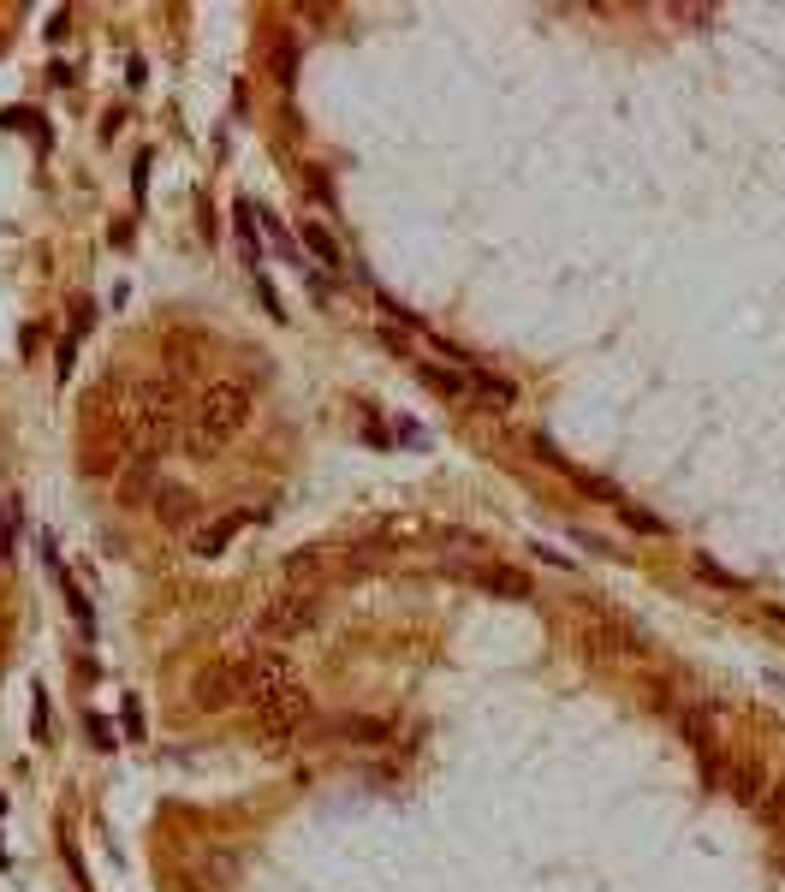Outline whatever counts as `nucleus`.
Returning a JSON list of instances; mask_svg holds the SVG:
<instances>
[{
    "instance_id": "8",
    "label": "nucleus",
    "mask_w": 785,
    "mask_h": 892,
    "mask_svg": "<svg viewBox=\"0 0 785 892\" xmlns=\"http://www.w3.org/2000/svg\"><path fill=\"white\" fill-rule=\"evenodd\" d=\"M155 482H161V476H155V458H149V452H137V458L125 464V476H119V500H125V506L155 500Z\"/></svg>"
},
{
    "instance_id": "12",
    "label": "nucleus",
    "mask_w": 785,
    "mask_h": 892,
    "mask_svg": "<svg viewBox=\"0 0 785 892\" xmlns=\"http://www.w3.org/2000/svg\"><path fill=\"white\" fill-rule=\"evenodd\" d=\"M298 238H304V244H310V250H316V256L328 262V268H339V244H334V232H328V226L304 221V226H298Z\"/></svg>"
},
{
    "instance_id": "5",
    "label": "nucleus",
    "mask_w": 785,
    "mask_h": 892,
    "mask_svg": "<svg viewBox=\"0 0 785 892\" xmlns=\"http://www.w3.org/2000/svg\"><path fill=\"white\" fill-rule=\"evenodd\" d=\"M191 702L203 708V714H226V708H238V702H250L244 696V678H238V661L226 655L215 667H203L191 678Z\"/></svg>"
},
{
    "instance_id": "6",
    "label": "nucleus",
    "mask_w": 785,
    "mask_h": 892,
    "mask_svg": "<svg viewBox=\"0 0 785 892\" xmlns=\"http://www.w3.org/2000/svg\"><path fill=\"white\" fill-rule=\"evenodd\" d=\"M244 524H250V512H244V506H232V512H221L215 524H203V530L191 536V554H197V559H221L226 548H232V536H238Z\"/></svg>"
},
{
    "instance_id": "13",
    "label": "nucleus",
    "mask_w": 785,
    "mask_h": 892,
    "mask_svg": "<svg viewBox=\"0 0 785 892\" xmlns=\"http://www.w3.org/2000/svg\"><path fill=\"white\" fill-rule=\"evenodd\" d=\"M423 381H429L435 393H447V399L464 393V375H458V369H441V363H423Z\"/></svg>"
},
{
    "instance_id": "11",
    "label": "nucleus",
    "mask_w": 785,
    "mask_h": 892,
    "mask_svg": "<svg viewBox=\"0 0 785 892\" xmlns=\"http://www.w3.org/2000/svg\"><path fill=\"white\" fill-rule=\"evenodd\" d=\"M334 732L339 738H357V744H387V738H393V726H387V720H369V714H345Z\"/></svg>"
},
{
    "instance_id": "4",
    "label": "nucleus",
    "mask_w": 785,
    "mask_h": 892,
    "mask_svg": "<svg viewBox=\"0 0 785 892\" xmlns=\"http://www.w3.org/2000/svg\"><path fill=\"white\" fill-rule=\"evenodd\" d=\"M316 619H322V595L316 589H286V595H274L262 607V637L286 643V637H304Z\"/></svg>"
},
{
    "instance_id": "7",
    "label": "nucleus",
    "mask_w": 785,
    "mask_h": 892,
    "mask_svg": "<svg viewBox=\"0 0 785 892\" xmlns=\"http://www.w3.org/2000/svg\"><path fill=\"white\" fill-rule=\"evenodd\" d=\"M149 506H155V518H161V524H173V530L197 518V494H191V488H179V482H155V500H149Z\"/></svg>"
},
{
    "instance_id": "10",
    "label": "nucleus",
    "mask_w": 785,
    "mask_h": 892,
    "mask_svg": "<svg viewBox=\"0 0 785 892\" xmlns=\"http://www.w3.org/2000/svg\"><path fill=\"white\" fill-rule=\"evenodd\" d=\"M268 66H274V84H280V90H292V84H298V36H274Z\"/></svg>"
},
{
    "instance_id": "3",
    "label": "nucleus",
    "mask_w": 785,
    "mask_h": 892,
    "mask_svg": "<svg viewBox=\"0 0 785 892\" xmlns=\"http://www.w3.org/2000/svg\"><path fill=\"white\" fill-rule=\"evenodd\" d=\"M250 708H256V738H262V744L298 738V732L310 726V714H316V702H310V690H304L298 678H286L280 690H268V696L250 702Z\"/></svg>"
},
{
    "instance_id": "15",
    "label": "nucleus",
    "mask_w": 785,
    "mask_h": 892,
    "mask_svg": "<svg viewBox=\"0 0 785 892\" xmlns=\"http://www.w3.org/2000/svg\"><path fill=\"white\" fill-rule=\"evenodd\" d=\"M619 518H625V524H637L643 536H667V524H661L655 512H643V506H619Z\"/></svg>"
},
{
    "instance_id": "9",
    "label": "nucleus",
    "mask_w": 785,
    "mask_h": 892,
    "mask_svg": "<svg viewBox=\"0 0 785 892\" xmlns=\"http://www.w3.org/2000/svg\"><path fill=\"white\" fill-rule=\"evenodd\" d=\"M476 583L488 595H506V601H530V577L512 571V565H476Z\"/></svg>"
},
{
    "instance_id": "14",
    "label": "nucleus",
    "mask_w": 785,
    "mask_h": 892,
    "mask_svg": "<svg viewBox=\"0 0 785 892\" xmlns=\"http://www.w3.org/2000/svg\"><path fill=\"white\" fill-rule=\"evenodd\" d=\"M726 780H732V791H738L744 803H762V774H756V768H726Z\"/></svg>"
},
{
    "instance_id": "1",
    "label": "nucleus",
    "mask_w": 785,
    "mask_h": 892,
    "mask_svg": "<svg viewBox=\"0 0 785 892\" xmlns=\"http://www.w3.org/2000/svg\"><path fill=\"white\" fill-rule=\"evenodd\" d=\"M250 423V393L238 387V381H209L203 387V399L191 405V417H185V452L191 458H209L221 441H232L238 429Z\"/></svg>"
},
{
    "instance_id": "16",
    "label": "nucleus",
    "mask_w": 785,
    "mask_h": 892,
    "mask_svg": "<svg viewBox=\"0 0 785 892\" xmlns=\"http://www.w3.org/2000/svg\"><path fill=\"white\" fill-rule=\"evenodd\" d=\"M316 565H322V554H316V548H304V554H292V559H286V571H292V577H310Z\"/></svg>"
},
{
    "instance_id": "2",
    "label": "nucleus",
    "mask_w": 785,
    "mask_h": 892,
    "mask_svg": "<svg viewBox=\"0 0 785 892\" xmlns=\"http://www.w3.org/2000/svg\"><path fill=\"white\" fill-rule=\"evenodd\" d=\"M173 423H179V393H173V381H167V375H161V381H143V387L131 393V411H125V429L137 435V452L161 458Z\"/></svg>"
},
{
    "instance_id": "17",
    "label": "nucleus",
    "mask_w": 785,
    "mask_h": 892,
    "mask_svg": "<svg viewBox=\"0 0 785 892\" xmlns=\"http://www.w3.org/2000/svg\"><path fill=\"white\" fill-rule=\"evenodd\" d=\"M90 738H96V750H113L119 738H113V726L102 720V714H90Z\"/></svg>"
}]
</instances>
